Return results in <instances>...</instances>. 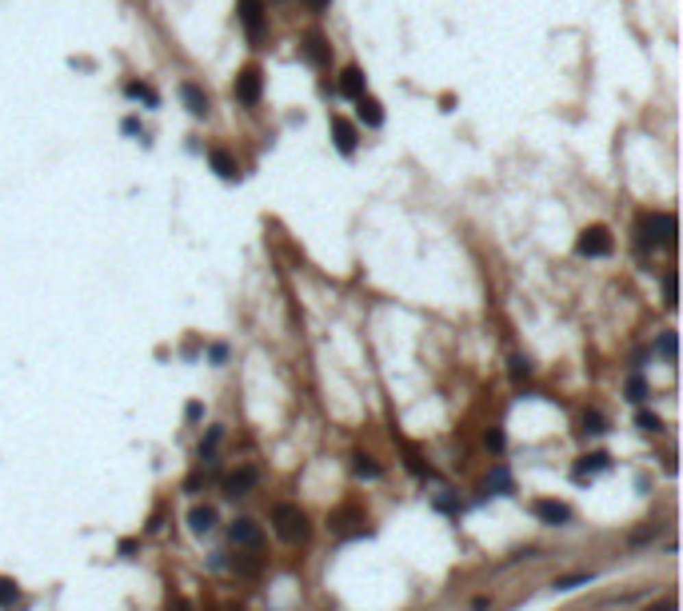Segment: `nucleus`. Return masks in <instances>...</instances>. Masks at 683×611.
Here are the masks:
<instances>
[{
    "instance_id": "4be33fe9",
    "label": "nucleus",
    "mask_w": 683,
    "mask_h": 611,
    "mask_svg": "<svg viewBox=\"0 0 683 611\" xmlns=\"http://www.w3.org/2000/svg\"><path fill=\"white\" fill-rule=\"evenodd\" d=\"M403 456H408V460H403V464H408V471H412V475H427L424 460H420V451H416V447H412V444H403Z\"/></svg>"
},
{
    "instance_id": "cd10ccee",
    "label": "nucleus",
    "mask_w": 683,
    "mask_h": 611,
    "mask_svg": "<svg viewBox=\"0 0 683 611\" xmlns=\"http://www.w3.org/2000/svg\"><path fill=\"white\" fill-rule=\"evenodd\" d=\"M527 376H532V364H527L523 356H516V360H512V379H527Z\"/></svg>"
},
{
    "instance_id": "2eb2a0df",
    "label": "nucleus",
    "mask_w": 683,
    "mask_h": 611,
    "mask_svg": "<svg viewBox=\"0 0 683 611\" xmlns=\"http://www.w3.org/2000/svg\"><path fill=\"white\" fill-rule=\"evenodd\" d=\"M180 100L192 116H208V92L200 84H180Z\"/></svg>"
},
{
    "instance_id": "39448f33",
    "label": "nucleus",
    "mask_w": 683,
    "mask_h": 611,
    "mask_svg": "<svg viewBox=\"0 0 683 611\" xmlns=\"http://www.w3.org/2000/svg\"><path fill=\"white\" fill-rule=\"evenodd\" d=\"M364 523H368V516H364L356 503H340V508L328 516L332 536H340V540H348V536H364Z\"/></svg>"
},
{
    "instance_id": "f3484780",
    "label": "nucleus",
    "mask_w": 683,
    "mask_h": 611,
    "mask_svg": "<svg viewBox=\"0 0 683 611\" xmlns=\"http://www.w3.org/2000/svg\"><path fill=\"white\" fill-rule=\"evenodd\" d=\"M608 464H612L608 451H588V456H580V464H575V479H584V475H591V471H604Z\"/></svg>"
},
{
    "instance_id": "f704fd0d",
    "label": "nucleus",
    "mask_w": 683,
    "mask_h": 611,
    "mask_svg": "<svg viewBox=\"0 0 683 611\" xmlns=\"http://www.w3.org/2000/svg\"><path fill=\"white\" fill-rule=\"evenodd\" d=\"M656 611H671V603H660V608H656Z\"/></svg>"
},
{
    "instance_id": "9b49d317",
    "label": "nucleus",
    "mask_w": 683,
    "mask_h": 611,
    "mask_svg": "<svg viewBox=\"0 0 683 611\" xmlns=\"http://www.w3.org/2000/svg\"><path fill=\"white\" fill-rule=\"evenodd\" d=\"M340 92L348 96V100H356V96H364V92H368V76H364V68L348 64V68L340 72Z\"/></svg>"
},
{
    "instance_id": "bb28decb",
    "label": "nucleus",
    "mask_w": 683,
    "mask_h": 611,
    "mask_svg": "<svg viewBox=\"0 0 683 611\" xmlns=\"http://www.w3.org/2000/svg\"><path fill=\"white\" fill-rule=\"evenodd\" d=\"M484 444H488V451H504V444H508V440H504V432H499V427H488Z\"/></svg>"
},
{
    "instance_id": "473e14b6",
    "label": "nucleus",
    "mask_w": 683,
    "mask_h": 611,
    "mask_svg": "<svg viewBox=\"0 0 683 611\" xmlns=\"http://www.w3.org/2000/svg\"><path fill=\"white\" fill-rule=\"evenodd\" d=\"M212 360L216 364H224V360H228V348H224V344H212Z\"/></svg>"
},
{
    "instance_id": "6ab92c4d",
    "label": "nucleus",
    "mask_w": 683,
    "mask_h": 611,
    "mask_svg": "<svg viewBox=\"0 0 683 611\" xmlns=\"http://www.w3.org/2000/svg\"><path fill=\"white\" fill-rule=\"evenodd\" d=\"M352 471L360 475V479H380V475H384V468H380L372 456H364V451H356L352 456Z\"/></svg>"
},
{
    "instance_id": "9d476101",
    "label": "nucleus",
    "mask_w": 683,
    "mask_h": 611,
    "mask_svg": "<svg viewBox=\"0 0 683 611\" xmlns=\"http://www.w3.org/2000/svg\"><path fill=\"white\" fill-rule=\"evenodd\" d=\"M532 512H536L543 523H567V519H571V508H567V503H560V499H536V503H532Z\"/></svg>"
},
{
    "instance_id": "1a4fd4ad",
    "label": "nucleus",
    "mask_w": 683,
    "mask_h": 611,
    "mask_svg": "<svg viewBox=\"0 0 683 611\" xmlns=\"http://www.w3.org/2000/svg\"><path fill=\"white\" fill-rule=\"evenodd\" d=\"M304 56L316 64V68H328L332 64V45L320 36V32H308L304 36Z\"/></svg>"
},
{
    "instance_id": "6e6552de",
    "label": "nucleus",
    "mask_w": 683,
    "mask_h": 611,
    "mask_svg": "<svg viewBox=\"0 0 683 611\" xmlns=\"http://www.w3.org/2000/svg\"><path fill=\"white\" fill-rule=\"evenodd\" d=\"M256 484H260V471H256V468H236L232 475L224 479V492L236 499V495H248L252 488H256Z\"/></svg>"
},
{
    "instance_id": "72a5a7b5",
    "label": "nucleus",
    "mask_w": 683,
    "mask_h": 611,
    "mask_svg": "<svg viewBox=\"0 0 683 611\" xmlns=\"http://www.w3.org/2000/svg\"><path fill=\"white\" fill-rule=\"evenodd\" d=\"M304 4H308V8H312V12H324V8H328L332 0H304Z\"/></svg>"
},
{
    "instance_id": "423d86ee",
    "label": "nucleus",
    "mask_w": 683,
    "mask_h": 611,
    "mask_svg": "<svg viewBox=\"0 0 683 611\" xmlns=\"http://www.w3.org/2000/svg\"><path fill=\"white\" fill-rule=\"evenodd\" d=\"M236 16H240V24H244L248 40L260 45V40H264V28H268V8H264V0H240Z\"/></svg>"
},
{
    "instance_id": "a211bd4d",
    "label": "nucleus",
    "mask_w": 683,
    "mask_h": 611,
    "mask_svg": "<svg viewBox=\"0 0 683 611\" xmlns=\"http://www.w3.org/2000/svg\"><path fill=\"white\" fill-rule=\"evenodd\" d=\"M188 527L196 532V536H208L216 527V508H192L188 512Z\"/></svg>"
},
{
    "instance_id": "f8f14e48",
    "label": "nucleus",
    "mask_w": 683,
    "mask_h": 611,
    "mask_svg": "<svg viewBox=\"0 0 683 611\" xmlns=\"http://www.w3.org/2000/svg\"><path fill=\"white\" fill-rule=\"evenodd\" d=\"M208 164H212V172L220 180H236V176H240V164H236V156L228 148H212V152H208Z\"/></svg>"
},
{
    "instance_id": "aec40b11",
    "label": "nucleus",
    "mask_w": 683,
    "mask_h": 611,
    "mask_svg": "<svg viewBox=\"0 0 683 611\" xmlns=\"http://www.w3.org/2000/svg\"><path fill=\"white\" fill-rule=\"evenodd\" d=\"M580 423H584V432H588V436H604V432H608V420H604V412H595V408H588Z\"/></svg>"
},
{
    "instance_id": "a878e982",
    "label": "nucleus",
    "mask_w": 683,
    "mask_h": 611,
    "mask_svg": "<svg viewBox=\"0 0 683 611\" xmlns=\"http://www.w3.org/2000/svg\"><path fill=\"white\" fill-rule=\"evenodd\" d=\"M663 304L675 308V272H663Z\"/></svg>"
},
{
    "instance_id": "20e7f679",
    "label": "nucleus",
    "mask_w": 683,
    "mask_h": 611,
    "mask_svg": "<svg viewBox=\"0 0 683 611\" xmlns=\"http://www.w3.org/2000/svg\"><path fill=\"white\" fill-rule=\"evenodd\" d=\"M612 248H615V240H612V232H608L604 224L584 228L580 240H575V252H580L584 260H604V256H612Z\"/></svg>"
},
{
    "instance_id": "b1692460",
    "label": "nucleus",
    "mask_w": 683,
    "mask_h": 611,
    "mask_svg": "<svg viewBox=\"0 0 683 611\" xmlns=\"http://www.w3.org/2000/svg\"><path fill=\"white\" fill-rule=\"evenodd\" d=\"M660 427H663V420L656 412H639V432H651V436H656Z\"/></svg>"
},
{
    "instance_id": "c85d7f7f",
    "label": "nucleus",
    "mask_w": 683,
    "mask_h": 611,
    "mask_svg": "<svg viewBox=\"0 0 683 611\" xmlns=\"http://www.w3.org/2000/svg\"><path fill=\"white\" fill-rule=\"evenodd\" d=\"M591 575H564V579H556V588L560 591H571V588H580V584H588Z\"/></svg>"
},
{
    "instance_id": "dca6fc26",
    "label": "nucleus",
    "mask_w": 683,
    "mask_h": 611,
    "mask_svg": "<svg viewBox=\"0 0 683 611\" xmlns=\"http://www.w3.org/2000/svg\"><path fill=\"white\" fill-rule=\"evenodd\" d=\"M124 96H128V100H144L148 108H156V104H160L156 88H152V84H144V80H124Z\"/></svg>"
},
{
    "instance_id": "5701e85b",
    "label": "nucleus",
    "mask_w": 683,
    "mask_h": 611,
    "mask_svg": "<svg viewBox=\"0 0 683 611\" xmlns=\"http://www.w3.org/2000/svg\"><path fill=\"white\" fill-rule=\"evenodd\" d=\"M656 348H660L663 360H675V332H663L660 340H656Z\"/></svg>"
},
{
    "instance_id": "7c9ffc66",
    "label": "nucleus",
    "mask_w": 683,
    "mask_h": 611,
    "mask_svg": "<svg viewBox=\"0 0 683 611\" xmlns=\"http://www.w3.org/2000/svg\"><path fill=\"white\" fill-rule=\"evenodd\" d=\"M184 416H188V420L196 423L200 416H204V403H188V408H184Z\"/></svg>"
},
{
    "instance_id": "393cba45",
    "label": "nucleus",
    "mask_w": 683,
    "mask_h": 611,
    "mask_svg": "<svg viewBox=\"0 0 683 611\" xmlns=\"http://www.w3.org/2000/svg\"><path fill=\"white\" fill-rule=\"evenodd\" d=\"M628 400H632V403H643V400H647V384H643L639 376L628 384Z\"/></svg>"
},
{
    "instance_id": "f03ea898",
    "label": "nucleus",
    "mask_w": 683,
    "mask_h": 611,
    "mask_svg": "<svg viewBox=\"0 0 683 611\" xmlns=\"http://www.w3.org/2000/svg\"><path fill=\"white\" fill-rule=\"evenodd\" d=\"M272 523H276V536L284 543H304L308 540V516L296 508V503H280L276 512H272Z\"/></svg>"
},
{
    "instance_id": "c756f323",
    "label": "nucleus",
    "mask_w": 683,
    "mask_h": 611,
    "mask_svg": "<svg viewBox=\"0 0 683 611\" xmlns=\"http://www.w3.org/2000/svg\"><path fill=\"white\" fill-rule=\"evenodd\" d=\"M120 128H124V132H128V136H136V132H140V120H136V116H128V120H124V124H120ZM140 136H144V132H140Z\"/></svg>"
},
{
    "instance_id": "2f4dec72",
    "label": "nucleus",
    "mask_w": 683,
    "mask_h": 611,
    "mask_svg": "<svg viewBox=\"0 0 683 611\" xmlns=\"http://www.w3.org/2000/svg\"><path fill=\"white\" fill-rule=\"evenodd\" d=\"M168 611H192V603H188V599H184V595H176V599H172V603H168Z\"/></svg>"
},
{
    "instance_id": "ddd939ff",
    "label": "nucleus",
    "mask_w": 683,
    "mask_h": 611,
    "mask_svg": "<svg viewBox=\"0 0 683 611\" xmlns=\"http://www.w3.org/2000/svg\"><path fill=\"white\" fill-rule=\"evenodd\" d=\"M356 116L364 120L368 128H380V124H384V104H380L376 96H368V92L356 96Z\"/></svg>"
},
{
    "instance_id": "0eeeda50",
    "label": "nucleus",
    "mask_w": 683,
    "mask_h": 611,
    "mask_svg": "<svg viewBox=\"0 0 683 611\" xmlns=\"http://www.w3.org/2000/svg\"><path fill=\"white\" fill-rule=\"evenodd\" d=\"M328 128H332V140H336V148H340L344 156H352L356 148H360V132H356V124H352V120L332 116V120H328Z\"/></svg>"
},
{
    "instance_id": "412c9836",
    "label": "nucleus",
    "mask_w": 683,
    "mask_h": 611,
    "mask_svg": "<svg viewBox=\"0 0 683 611\" xmlns=\"http://www.w3.org/2000/svg\"><path fill=\"white\" fill-rule=\"evenodd\" d=\"M16 595H21V588H16V579H8V575H0V608H8V603H16Z\"/></svg>"
},
{
    "instance_id": "7ed1b4c3",
    "label": "nucleus",
    "mask_w": 683,
    "mask_h": 611,
    "mask_svg": "<svg viewBox=\"0 0 683 611\" xmlns=\"http://www.w3.org/2000/svg\"><path fill=\"white\" fill-rule=\"evenodd\" d=\"M260 96H264V72H260L256 64H248V68L236 72V80H232V100L236 104L252 108V104H260Z\"/></svg>"
},
{
    "instance_id": "f257e3e1",
    "label": "nucleus",
    "mask_w": 683,
    "mask_h": 611,
    "mask_svg": "<svg viewBox=\"0 0 683 611\" xmlns=\"http://www.w3.org/2000/svg\"><path fill=\"white\" fill-rule=\"evenodd\" d=\"M675 216L671 212H643L636 220V248L639 252H656V248H675Z\"/></svg>"
},
{
    "instance_id": "4468645a",
    "label": "nucleus",
    "mask_w": 683,
    "mask_h": 611,
    "mask_svg": "<svg viewBox=\"0 0 683 611\" xmlns=\"http://www.w3.org/2000/svg\"><path fill=\"white\" fill-rule=\"evenodd\" d=\"M228 536H232L236 547H260V540H264V536H260V523H252V519H236Z\"/></svg>"
}]
</instances>
